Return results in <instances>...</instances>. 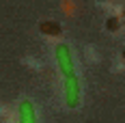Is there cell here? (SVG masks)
<instances>
[{
	"instance_id": "6da1fadb",
	"label": "cell",
	"mask_w": 125,
	"mask_h": 123,
	"mask_svg": "<svg viewBox=\"0 0 125 123\" xmlns=\"http://www.w3.org/2000/svg\"><path fill=\"white\" fill-rule=\"evenodd\" d=\"M54 54H56V63H58L61 74L65 76V78L75 76V74H73V58H71L69 45H67V43H58V45H56V50H54Z\"/></svg>"
},
{
	"instance_id": "7a4b0ae2",
	"label": "cell",
	"mask_w": 125,
	"mask_h": 123,
	"mask_svg": "<svg viewBox=\"0 0 125 123\" xmlns=\"http://www.w3.org/2000/svg\"><path fill=\"white\" fill-rule=\"evenodd\" d=\"M62 91H65V101H67V106H69V108H75V106L80 104V78H78V76L65 78Z\"/></svg>"
},
{
	"instance_id": "3957f363",
	"label": "cell",
	"mask_w": 125,
	"mask_h": 123,
	"mask_svg": "<svg viewBox=\"0 0 125 123\" xmlns=\"http://www.w3.org/2000/svg\"><path fill=\"white\" fill-rule=\"evenodd\" d=\"M17 114H20V123H37V114H35V106L30 99H24L17 108Z\"/></svg>"
},
{
	"instance_id": "277c9868",
	"label": "cell",
	"mask_w": 125,
	"mask_h": 123,
	"mask_svg": "<svg viewBox=\"0 0 125 123\" xmlns=\"http://www.w3.org/2000/svg\"><path fill=\"white\" fill-rule=\"evenodd\" d=\"M39 30H41L43 35H48V37H58L62 28H61L58 22H41V24H39Z\"/></svg>"
},
{
	"instance_id": "5b68a950",
	"label": "cell",
	"mask_w": 125,
	"mask_h": 123,
	"mask_svg": "<svg viewBox=\"0 0 125 123\" xmlns=\"http://www.w3.org/2000/svg\"><path fill=\"white\" fill-rule=\"evenodd\" d=\"M119 26H121V20H119L116 15L108 17V22H106V28H108V30H119Z\"/></svg>"
},
{
	"instance_id": "8992f818",
	"label": "cell",
	"mask_w": 125,
	"mask_h": 123,
	"mask_svg": "<svg viewBox=\"0 0 125 123\" xmlns=\"http://www.w3.org/2000/svg\"><path fill=\"white\" fill-rule=\"evenodd\" d=\"M123 58H125V50H123Z\"/></svg>"
},
{
	"instance_id": "52a82bcc",
	"label": "cell",
	"mask_w": 125,
	"mask_h": 123,
	"mask_svg": "<svg viewBox=\"0 0 125 123\" xmlns=\"http://www.w3.org/2000/svg\"><path fill=\"white\" fill-rule=\"evenodd\" d=\"M123 20H125V11H123Z\"/></svg>"
}]
</instances>
